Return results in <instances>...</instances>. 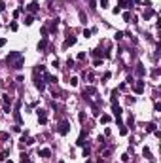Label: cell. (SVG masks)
Returning <instances> with one entry per match:
<instances>
[{
    "label": "cell",
    "mask_w": 161,
    "mask_h": 163,
    "mask_svg": "<svg viewBox=\"0 0 161 163\" xmlns=\"http://www.w3.org/2000/svg\"><path fill=\"white\" fill-rule=\"evenodd\" d=\"M74 44H76V38H74V36H70V38H66V40H64V44H63V46H64V48H68V46H74Z\"/></svg>",
    "instance_id": "cell-7"
},
{
    "label": "cell",
    "mask_w": 161,
    "mask_h": 163,
    "mask_svg": "<svg viewBox=\"0 0 161 163\" xmlns=\"http://www.w3.org/2000/svg\"><path fill=\"white\" fill-rule=\"evenodd\" d=\"M46 46H48V40H46V38L38 42V49H40V51H42V49H46Z\"/></svg>",
    "instance_id": "cell-9"
},
{
    "label": "cell",
    "mask_w": 161,
    "mask_h": 163,
    "mask_svg": "<svg viewBox=\"0 0 161 163\" xmlns=\"http://www.w3.org/2000/svg\"><path fill=\"white\" fill-rule=\"evenodd\" d=\"M68 131H70V123H68V121H63V123L59 125V133H61V135H66Z\"/></svg>",
    "instance_id": "cell-2"
},
{
    "label": "cell",
    "mask_w": 161,
    "mask_h": 163,
    "mask_svg": "<svg viewBox=\"0 0 161 163\" xmlns=\"http://www.w3.org/2000/svg\"><path fill=\"white\" fill-rule=\"evenodd\" d=\"M101 8H108V0H101Z\"/></svg>",
    "instance_id": "cell-20"
},
{
    "label": "cell",
    "mask_w": 161,
    "mask_h": 163,
    "mask_svg": "<svg viewBox=\"0 0 161 163\" xmlns=\"http://www.w3.org/2000/svg\"><path fill=\"white\" fill-rule=\"evenodd\" d=\"M21 163H28V156L27 154H21Z\"/></svg>",
    "instance_id": "cell-15"
},
{
    "label": "cell",
    "mask_w": 161,
    "mask_h": 163,
    "mask_svg": "<svg viewBox=\"0 0 161 163\" xmlns=\"http://www.w3.org/2000/svg\"><path fill=\"white\" fill-rule=\"evenodd\" d=\"M32 21H34V17H32V15H27V19H25V23H27V25H32Z\"/></svg>",
    "instance_id": "cell-14"
},
{
    "label": "cell",
    "mask_w": 161,
    "mask_h": 163,
    "mask_svg": "<svg viewBox=\"0 0 161 163\" xmlns=\"http://www.w3.org/2000/svg\"><path fill=\"white\" fill-rule=\"evenodd\" d=\"M146 131H148V133H154V131H156V123H154V121L148 123V125H146Z\"/></svg>",
    "instance_id": "cell-11"
},
{
    "label": "cell",
    "mask_w": 161,
    "mask_h": 163,
    "mask_svg": "<svg viewBox=\"0 0 161 163\" xmlns=\"http://www.w3.org/2000/svg\"><path fill=\"white\" fill-rule=\"evenodd\" d=\"M89 152H91L89 148H83V158H87V156H89Z\"/></svg>",
    "instance_id": "cell-22"
},
{
    "label": "cell",
    "mask_w": 161,
    "mask_h": 163,
    "mask_svg": "<svg viewBox=\"0 0 161 163\" xmlns=\"http://www.w3.org/2000/svg\"><path fill=\"white\" fill-rule=\"evenodd\" d=\"M6 10V4H4V0H0V11H4Z\"/></svg>",
    "instance_id": "cell-23"
},
{
    "label": "cell",
    "mask_w": 161,
    "mask_h": 163,
    "mask_svg": "<svg viewBox=\"0 0 161 163\" xmlns=\"http://www.w3.org/2000/svg\"><path fill=\"white\" fill-rule=\"evenodd\" d=\"M133 91H134V93H142V91H144V82L138 80V82L133 85Z\"/></svg>",
    "instance_id": "cell-3"
},
{
    "label": "cell",
    "mask_w": 161,
    "mask_h": 163,
    "mask_svg": "<svg viewBox=\"0 0 161 163\" xmlns=\"http://www.w3.org/2000/svg\"><path fill=\"white\" fill-rule=\"evenodd\" d=\"M119 6H123V8H133V0H119Z\"/></svg>",
    "instance_id": "cell-8"
},
{
    "label": "cell",
    "mask_w": 161,
    "mask_h": 163,
    "mask_svg": "<svg viewBox=\"0 0 161 163\" xmlns=\"http://www.w3.org/2000/svg\"><path fill=\"white\" fill-rule=\"evenodd\" d=\"M144 156H146V158H150V159H154V158H152V154H150V150H148V148H144Z\"/></svg>",
    "instance_id": "cell-17"
},
{
    "label": "cell",
    "mask_w": 161,
    "mask_h": 163,
    "mask_svg": "<svg viewBox=\"0 0 161 163\" xmlns=\"http://www.w3.org/2000/svg\"><path fill=\"white\" fill-rule=\"evenodd\" d=\"M152 15H154V11H152V10H146V11H144V17H146V19H150Z\"/></svg>",
    "instance_id": "cell-13"
},
{
    "label": "cell",
    "mask_w": 161,
    "mask_h": 163,
    "mask_svg": "<svg viewBox=\"0 0 161 163\" xmlns=\"http://www.w3.org/2000/svg\"><path fill=\"white\" fill-rule=\"evenodd\" d=\"M123 38V32H116V40H121Z\"/></svg>",
    "instance_id": "cell-21"
},
{
    "label": "cell",
    "mask_w": 161,
    "mask_h": 163,
    "mask_svg": "<svg viewBox=\"0 0 161 163\" xmlns=\"http://www.w3.org/2000/svg\"><path fill=\"white\" fill-rule=\"evenodd\" d=\"M34 85H36V87H38L40 91H44V89H46V82H44V80H38V78H36V82H34Z\"/></svg>",
    "instance_id": "cell-5"
},
{
    "label": "cell",
    "mask_w": 161,
    "mask_h": 163,
    "mask_svg": "<svg viewBox=\"0 0 161 163\" xmlns=\"http://www.w3.org/2000/svg\"><path fill=\"white\" fill-rule=\"evenodd\" d=\"M38 154H40V156H42V158H49V156H51V152H49V150H48V148H44V150H40V152H38Z\"/></svg>",
    "instance_id": "cell-10"
},
{
    "label": "cell",
    "mask_w": 161,
    "mask_h": 163,
    "mask_svg": "<svg viewBox=\"0 0 161 163\" xmlns=\"http://www.w3.org/2000/svg\"><path fill=\"white\" fill-rule=\"evenodd\" d=\"M101 121H102V123H108V121H110V116H102Z\"/></svg>",
    "instance_id": "cell-18"
},
{
    "label": "cell",
    "mask_w": 161,
    "mask_h": 163,
    "mask_svg": "<svg viewBox=\"0 0 161 163\" xmlns=\"http://www.w3.org/2000/svg\"><path fill=\"white\" fill-rule=\"evenodd\" d=\"M70 85L76 87V85H78V78H70Z\"/></svg>",
    "instance_id": "cell-16"
},
{
    "label": "cell",
    "mask_w": 161,
    "mask_h": 163,
    "mask_svg": "<svg viewBox=\"0 0 161 163\" xmlns=\"http://www.w3.org/2000/svg\"><path fill=\"white\" fill-rule=\"evenodd\" d=\"M4 44H6V40H4V38H0V48H2Z\"/></svg>",
    "instance_id": "cell-24"
},
{
    "label": "cell",
    "mask_w": 161,
    "mask_h": 163,
    "mask_svg": "<svg viewBox=\"0 0 161 163\" xmlns=\"http://www.w3.org/2000/svg\"><path fill=\"white\" fill-rule=\"evenodd\" d=\"M6 61H8V65L10 66H13V68H21L23 66V63H25V57L19 53V51H10V55L6 57Z\"/></svg>",
    "instance_id": "cell-1"
},
{
    "label": "cell",
    "mask_w": 161,
    "mask_h": 163,
    "mask_svg": "<svg viewBox=\"0 0 161 163\" xmlns=\"http://www.w3.org/2000/svg\"><path fill=\"white\" fill-rule=\"evenodd\" d=\"M38 8H40V6H38V2H30V4H28V11H32V13H36V11H38Z\"/></svg>",
    "instance_id": "cell-6"
},
{
    "label": "cell",
    "mask_w": 161,
    "mask_h": 163,
    "mask_svg": "<svg viewBox=\"0 0 161 163\" xmlns=\"http://www.w3.org/2000/svg\"><path fill=\"white\" fill-rule=\"evenodd\" d=\"M83 36H85V38H89V36H91V30H89V28H85V30H83Z\"/></svg>",
    "instance_id": "cell-19"
},
{
    "label": "cell",
    "mask_w": 161,
    "mask_h": 163,
    "mask_svg": "<svg viewBox=\"0 0 161 163\" xmlns=\"http://www.w3.org/2000/svg\"><path fill=\"white\" fill-rule=\"evenodd\" d=\"M38 121H40L42 125H46V123H48V116H46V112H44V110H38Z\"/></svg>",
    "instance_id": "cell-4"
},
{
    "label": "cell",
    "mask_w": 161,
    "mask_h": 163,
    "mask_svg": "<svg viewBox=\"0 0 161 163\" xmlns=\"http://www.w3.org/2000/svg\"><path fill=\"white\" fill-rule=\"evenodd\" d=\"M144 72H146V70H144V66H142V65H138V68H136V74H138V76H144Z\"/></svg>",
    "instance_id": "cell-12"
}]
</instances>
